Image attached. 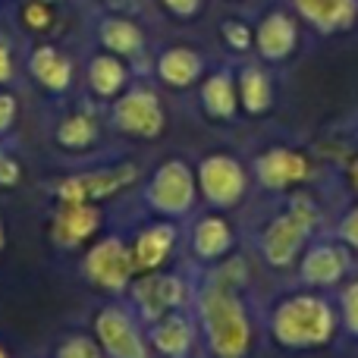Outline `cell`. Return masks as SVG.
Returning a JSON list of instances; mask_svg holds the SVG:
<instances>
[{
  "instance_id": "1",
  "label": "cell",
  "mask_w": 358,
  "mask_h": 358,
  "mask_svg": "<svg viewBox=\"0 0 358 358\" xmlns=\"http://www.w3.org/2000/svg\"><path fill=\"white\" fill-rule=\"evenodd\" d=\"M198 324L217 358H245L252 349V321L233 283H210L198 296Z\"/></svg>"
},
{
  "instance_id": "2",
  "label": "cell",
  "mask_w": 358,
  "mask_h": 358,
  "mask_svg": "<svg viewBox=\"0 0 358 358\" xmlns=\"http://www.w3.org/2000/svg\"><path fill=\"white\" fill-rule=\"evenodd\" d=\"M336 311L324 296L296 292L273 308L271 334L286 349H317L334 340Z\"/></svg>"
},
{
  "instance_id": "3",
  "label": "cell",
  "mask_w": 358,
  "mask_h": 358,
  "mask_svg": "<svg viewBox=\"0 0 358 358\" xmlns=\"http://www.w3.org/2000/svg\"><path fill=\"white\" fill-rule=\"evenodd\" d=\"M317 220H321V214H317L311 198L305 195L292 198L286 214L273 217L264 227V233H261V255H264L267 264L280 267V271L296 264L302 258L305 245H308L311 233L317 229Z\"/></svg>"
},
{
  "instance_id": "4",
  "label": "cell",
  "mask_w": 358,
  "mask_h": 358,
  "mask_svg": "<svg viewBox=\"0 0 358 358\" xmlns=\"http://www.w3.org/2000/svg\"><path fill=\"white\" fill-rule=\"evenodd\" d=\"M82 273L92 286L104 292H123L136 280V261H132V248L126 245L120 236H104L88 248L85 261H82Z\"/></svg>"
},
{
  "instance_id": "5",
  "label": "cell",
  "mask_w": 358,
  "mask_h": 358,
  "mask_svg": "<svg viewBox=\"0 0 358 358\" xmlns=\"http://www.w3.org/2000/svg\"><path fill=\"white\" fill-rule=\"evenodd\" d=\"M195 195H198V179L182 161L161 164L157 173L151 176L148 189H145L148 208L161 217H185L195 208Z\"/></svg>"
},
{
  "instance_id": "6",
  "label": "cell",
  "mask_w": 358,
  "mask_h": 358,
  "mask_svg": "<svg viewBox=\"0 0 358 358\" xmlns=\"http://www.w3.org/2000/svg\"><path fill=\"white\" fill-rule=\"evenodd\" d=\"M94 340L107 358H151V343L138 321L120 305H104L94 317Z\"/></svg>"
},
{
  "instance_id": "7",
  "label": "cell",
  "mask_w": 358,
  "mask_h": 358,
  "mask_svg": "<svg viewBox=\"0 0 358 358\" xmlns=\"http://www.w3.org/2000/svg\"><path fill=\"white\" fill-rule=\"evenodd\" d=\"M189 299V286L176 273H145L138 283H132V305H136L138 317H145L148 324L161 321V317L173 315L185 305Z\"/></svg>"
},
{
  "instance_id": "8",
  "label": "cell",
  "mask_w": 358,
  "mask_h": 358,
  "mask_svg": "<svg viewBox=\"0 0 358 358\" xmlns=\"http://www.w3.org/2000/svg\"><path fill=\"white\" fill-rule=\"evenodd\" d=\"M195 179H198V192L204 195V201L214 204V208H233V204L242 201V195L248 189L245 170L229 155L204 157Z\"/></svg>"
},
{
  "instance_id": "9",
  "label": "cell",
  "mask_w": 358,
  "mask_h": 358,
  "mask_svg": "<svg viewBox=\"0 0 358 358\" xmlns=\"http://www.w3.org/2000/svg\"><path fill=\"white\" fill-rule=\"evenodd\" d=\"M138 167L136 164H120V167H107V170H94V173H79L60 179L54 189L57 201H101L110 198L117 192H123L129 182H136Z\"/></svg>"
},
{
  "instance_id": "10",
  "label": "cell",
  "mask_w": 358,
  "mask_h": 358,
  "mask_svg": "<svg viewBox=\"0 0 358 358\" xmlns=\"http://www.w3.org/2000/svg\"><path fill=\"white\" fill-rule=\"evenodd\" d=\"M104 217H101L98 204L92 201H60L54 220H50V242L63 252L79 248L101 229Z\"/></svg>"
},
{
  "instance_id": "11",
  "label": "cell",
  "mask_w": 358,
  "mask_h": 358,
  "mask_svg": "<svg viewBox=\"0 0 358 358\" xmlns=\"http://www.w3.org/2000/svg\"><path fill=\"white\" fill-rule=\"evenodd\" d=\"M113 120H117V126L123 132L138 138H155L164 129L161 101L148 88H132L129 94H123L117 101V107H113Z\"/></svg>"
},
{
  "instance_id": "12",
  "label": "cell",
  "mask_w": 358,
  "mask_h": 358,
  "mask_svg": "<svg viewBox=\"0 0 358 358\" xmlns=\"http://www.w3.org/2000/svg\"><path fill=\"white\" fill-rule=\"evenodd\" d=\"M349 248L340 242H317V245L305 248V255L299 258V277L305 286H336L349 273Z\"/></svg>"
},
{
  "instance_id": "13",
  "label": "cell",
  "mask_w": 358,
  "mask_h": 358,
  "mask_svg": "<svg viewBox=\"0 0 358 358\" xmlns=\"http://www.w3.org/2000/svg\"><path fill=\"white\" fill-rule=\"evenodd\" d=\"M255 176L264 189L271 192H283L296 182H305L311 176V164L305 155L299 151H289V148H271L258 157L255 164Z\"/></svg>"
},
{
  "instance_id": "14",
  "label": "cell",
  "mask_w": 358,
  "mask_h": 358,
  "mask_svg": "<svg viewBox=\"0 0 358 358\" xmlns=\"http://www.w3.org/2000/svg\"><path fill=\"white\" fill-rule=\"evenodd\" d=\"M176 245V227L173 223H151V227L138 229L136 242H132V261L136 271L155 273L167 264L170 252Z\"/></svg>"
},
{
  "instance_id": "15",
  "label": "cell",
  "mask_w": 358,
  "mask_h": 358,
  "mask_svg": "<svg viewBox=\"0 0 358 358\" xmlns=\"http://www.w3.org/2000/svg\"><path fill=\"white\" fill-rule=\"evenodd\" d=\"M148 343L164 358H185L192 352V346H195V324H192L182 311H173V315L151 324Z\"/></svg>"
},
{
  "instance_id": "16",
  "label": "cell",
  "mask_w": 358,
  "mask_h": 358,
  "mask_svg": "<svg viewBox=\"0 0 358 358\" xmlns=\"http://www.w3.org/2000/svg\"><path fill=\"white\" fill-rule=\"evenodd\" d=\"M233 248V227L220 214H208L192 227V252L201 261H220Z\"/></svg>"
},
{
  "instance_id": "17",
  "label": "cell",
  "mask_w": 358,
  "mask_h": 358,
  "mask_svg": "<svg viewBox=\"0 0 358 358\" xmlns=\"http://www.w3.org/2000/svg\"><path fill=\"white\" fill-rule=\"evenodd\" d=\"M292 48H296V25H292V19L283 16V13H271L258 25V50L267 60H283Z\"/></svg>"
},
{
  "instance_id": "18",
  "label": "cell",
  "mask_w": 358,
  "mask_h": 358,
  "mask_svg": "<svg viewBox=\"0 0 358 358\" xmlns=\"http://www.w3.org/2000/svg\"><path fill=\"white\" fill-rule=\"evenodd\" d=\"M296 6L308 22H315L317 29H324V31L349 25L358 10L355 0H296Z\"/></svg>"
},
{
  "instance_id": "19",
  "label": "cell",
  "mask_w": 358,
  "mask_h": 358,
  "mask_svg": "<svg viewBox=\"0 0 358 358\" xmlns=\"http://www.w3.org/2000/svg\"><path fill=\"white\" fill-rule=\"evenodd\" d=\"M31 76L50 92H63L73 82V66L69 60L54 48H38L31 54Z\"/></svg>"
},
{
  "instance_id": "20",
  "label": "cell",
  "mask_w": 358,
  "mask_h": 358,
  "mask_svg": "<svg viewBox=\"0 0 358 358\" xmlns=\"http://www.w3.org/2000/svg\"><path fill=\"white\" fill-rule=\"evenodd\" d=\"M157 73H161V79L167 82V85L185 88V85H192V82L198 79V73H201V57H198L195 50L173 48V50H167V54L161 57Z\"/></svg>"
},
{
  "instance_id": "21",
  "label": "cell",
  "mask_w": 358,
  "mask_h": 358,
  "mask_svg": "<svg viewBox=\"0 0 358 358\" xmlns=\"http://www.w3.org/2000/svg\"><path fill=\"white\" fill-rule=\"evenodd\" d=\"M201 101L208 107L210 117L217 120H229L236 113V85L227 73H214L208 82H204Z\"/></svg>"
},
{
  "instance_id": "22",
  "label": "cell",
  "mask_w": 358,
  "mask_h": 358,
  "mask_svg": "<svg viewBox=\"0 0 358 358\" xmlns=\"http://www.w3.org/2000/svg\"><path fill=\"white\" fill-rule=\"evenodd\" d=\"M88 79H92V88L101 98H113L126 85V66L117 57H94L92 66H88Z\"/></svg>"
},
{
  "instance_id": "23",
  "label": "cell",
  "mask_w": 358,
  "mask_h": 358,
  "mask_svg": "<svg viewBox=\"0 0 358 358\" xmlns=\"http://www.w3.org/2000/svg\"><path fill=\"white\" fill-rule=\"evenodd\" d=\"M239 98L242 104H245L248 113H264L267 107H271V82H267V76L261 73V69H245L239 79Z\"/></svg>"
},
{
  "instance_id": "24",
  "label": "cell",
  "mask_w": 358,
  "mask_h": 358,
  "mask_svg": "<svg viewBox=\"0 0 358 358\" xmlns=\"http://www.w3.org/2000/svg\"><path fill=\"white\" fill-rule=\"evenodd\" d=\"M101 41L113 50V54H136L142 48V31L129 22V19H107L101 25Z\"/></svg>"
},
{
  "instance_id": "25",
  "label": "cell",
  "mask_w": 358,
  "mask_h": 358,
  "mask_svg": "<svg viewBox=\"0 0 358 358\" xmlns=\"http://www.w3.org/2000/svg\"><path fill=\"white\" fill-rule=\"evenodd\" d=\"M57 142H60L63 148L82 151V148H88V145L98 142V126H94V120L85 117V113L66 117L60 123V129H57Z\"/></svg>"
},
{
  "instance_id": "26",
  "label": "cell",
  "mask_w": 358,
  "mask_h": 358,
  "mask_svg": "<svg viewBox=\"0 0 358 358\" xmlns=\"http://www.w3.org/2000/svg\"><path fill=\"white\" fill-rule=\"evenodd\" d=\"M54 358H104V349H101L98 340L85 334H69L57 343Z\"/></svg>"
},
{
  "instance_id": "27",
  "label": "cell",
  "mask_w": 358,
  "mask_h": 358,
  "mask_svg": "<svg viewBox=\"0 0 358 358\" xmlns=\"http://www.w3.org/2000/svg\"><path fill=\"white\" fill-rule=\"evenodd\" d=\"M340 315H343V324L352 336H358V280L346 286L340 292Z\"/></svg>"
},
{
  "instance_id": "28",
  "label": "cell",
  "mask_w": 358,
  "mask_h": 358,
  "mask_svg": "<svg viewBox=\"0 0 358 358\" xmlns=\"http://www.w3.org/2000/svg\"><path fill=\"white\" fill-rule=\"evenodd\" d=\"M336 236H340V242L346 248H355V252H358V204L343 214L340 227H336Z\"/></svg>"
},
{
  "instance_id": "29",
  "label": "cell",
  "mask_w": 358,
  "mask_h": 358,
  "mask_svg": "<svg viewBox=\"0 0 358 358\" xmlns=\"http://www.w3.org/2000/svg\"><path fill=\"white\" fill-rule=\"evenodd\" d=\"M19 176H22L19 164L13 161V157L6 155L3 148H0V185H3V189H13V185L19 182Z\"/></svg>"
},
{
  "instance_id": "30",
  "label": "cell",
  "mask_w": 358,
  "mask_h": 358,
  "mask_svg": "<svg viewBox=\"0 0 358 358\" xmlns=\"http://www.w3.org/2000/svg\"><path fill=\"white\" fill-rule=\"evenodd\" d=\"M223 35H227V41L233 44L236 50H245V48H248V41H252L248 29H245V25H239V22H229L227 29H223Z\"/></svg>"
},
{
  "instance_id": "31",
  "label": "cell",
  "mask_w": 358,
  "mask_h": 358,
  "mask_svg": "<svg viewBox=\"0 0 358 358\" xmlns=\"http://www.w3.org/2000/svg\"><path fill=\"white\" fill-rule=\"evenodd\" d=\"M13 120H16V101L6 92H0V136L13 126Z\"/></svg>"
},
{
  "instance_id": "32",
  "label": "cell",
  "mask_w": 358,
  "mask_h": 358,
  "mask_svg": "<svg viewBox=\"0 0 358 358\" xmlns=\"http://www.w3.org/2000/svg\"><path fill=\"white\" fill-rule=\"evenodd\" d=\"M25 22L35 25V29H44L50 22V10L44 3H29L25 6Z\"/></svg>"
},
{
  "instance_id": "33",
  "label": "cell",
  "mask_w": 358,
  "mask_h": 358,
  "mask_svg": "<svg viewBox=\"0 0 358 358\" xmlns=\"http://www.w3.org/2000/svg\"><path fill=\"white\" fill-rule=\"evenodd\" d=\"M164 3H167L173 13H179V16H192V13L198 10V3H201V0H164Z\"/></svg>"
},
{
  "instance_id": "34",
  "label": "cell",
  "mask_w": 358,
  "mask_h": 358,
  "mask_svg": "<svg viewBox=\"0 0 358 358\" xmlns=\"http://www.w3.org/2000/svg\"><path fill=\"white\" fill-rule=\"evenodd\" d=\"M13 76V60H10V50L0 44V82H6Z\"/></svg>"
},
{
  "instance_id": "35",
  "label": "cell",
  "mask_w": 358,
  "mask_h": 358,
  "mask_svg": "<svg viewBox=\"0 0 358 358\" xmlns=\"http://www.w3.org/2000/svg\"><path fill=\"white\" fill-rule=\"evenodd\" d=\"M349 182H352V189L358 192V161L352 164V167H349Z\"/></svg>"
},
{
  "instance_id": "36",
  "label": "cell",
  "mask_w": 358,
  "mask_h": 358,
  "mask_svg": "<svg viewBox=\"0 0 358 358\" xmlns=\"http://www.w3.org/2000/svg\"><path fill=\"white\" fill-rule=\"evenodd\" d=\"M6 248V229H3V223H0V252Z\"/></svg>"
},
{
  "instance_id": "37",
  "label": "cell",
  "mask_w": 358,
  "mask_h": 358,
  "mask_svg": "<svg viewBox=\"0 0 358 358\" xmlns=\"http://www.w3.org/2000/svg\"><path fill=\"white\" fill-rule=\"evenodd\" d=\"M0 358H10V355H6V349H3V346H0Z\"/></svg>"
}]
</instances>
